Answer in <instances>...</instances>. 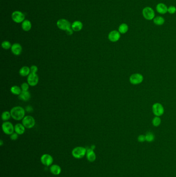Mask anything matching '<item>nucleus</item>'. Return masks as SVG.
Instances as JSON below:
<instances>
[{
    "label": "nucleus",
    "instance_id": "473e14b6",
    "mask_svg": "<svg viewBox=\"0 0 176 177\" xmlns=\"http://www.w3.org/2000/svg\"><path fill=\"white\" fill-rule=\"evenodd\" d=\"M18 134H17L16 133H12L10 135V139L12 140H16L18 138Z\"/></svg>",
    "mask_w": 176,
    "mask_h": 177
},
{
    "label": "nucleus",
    "instance_id": "c756f323",
    "mask_svg": "<svg viewBox=\"0 0 176 177\" xmlns=\"http://www.w3.org/2000/svg\"><path fill=\"white\" fill-rule=\"evenodd\" d=\"M176 12V7L174 6H170L168 7V12L170 14H174Z\"/></svg>",
    "mask_w": 176,
    "mask_h": 177
},
{
    "label": "nucleus",
    "instance_id": "dca6fc26",
    "mask_svg": "<svg viewBox=\"0 0 176 177\" xmlns=\"http://www.w3.org/2000/svg\"><path fill=\"white\" fill-rule=\"evenodd\" d=\"M83 27V23L80 21L76 20L74 21L71 24V28L74 32L80 31Z\"/></svg>",
    "mask_w": 176,
    "mask_h": 177
},
{
    "label": "nucleus",
    "instance_id": "6ab92c4d",
    "mask_svg": "<svg viewBox=\"0 0 176 177\" xmlns=\"http://www.w3.org/2000/svg\"><path fill=\"white\" fill-rule=\"evenodd\" d=\"M50 170L54 175H58L61 173V169L59 165L53 164L50 166Z\"/></svg>",
    "mask_w": 176,
    "mask_h": 177
},
{
    "label": "nucleus",
    "instance_id": "a211bd4d",
    "mask_svg": "<svg viewBox=\"0 0 176 177\" xmlns=\"http://www.w3.org/2000/svg\"><path fill=\"white\" fill-rule=\"evenodd\" d=\"M25 131V128L22 124L17 123L14 126V132L18 135H22Z\"/></svg>",
    "mask_w": 176,
    "mask_h": 177
},
{
    "label": "nucleus",
    "instance_id": "c85d7f7f",
    "mask_svg": "<svg viewBox=\"0 0 176 177\" xmlns=\"http://www.w3.org/2000/svg\"><path fill=\"white\" fill-rule=\"evenodd\" d=\"M30 85L27 83H23L21 86V88L22 89V91H28L29 89Z\"/></svg>",
    "mask_w": 176,
    "mask_h": 177
},
{
    "label": "nucleus",
    "instance_id": "f704fd0d",
    "mask_svg": "<svg viewBox=\"0 0 176 177\" xmlns=\"http://www.w3.org/2000/svg\"><path fill=\"white\" fill-rule=\"evenodd\" d=\"M66 34L68 35H71L73 34V33H74V30L72 29L71 28H70V29H68L67 30V31H66Z\"/></svg>",
    "mask_w": 176,
    "mask_h": 177
},
{
    "label": "nucleus",
    "instance_id": "1a4fd4ad",
    "mask_svg": "<svg viewBox=\"0 0 176 177\" xmlns=\"http://www.w3.org/2000/svg\"><path fill=\"white\" fill-rule=\"evenodd\" d=\"M129 81L132 85H139L143 81V76L139 73L133 74L130 77Z\"/></svg>",
    "mask_w": 176,
    "mask_h": 177
},
{
    "label": "nucleus",
    "instance_id": "423d86ee",
    "mask_svg": "<svg viewBox=\"0 0 176 177\" xmlns=\"http://www.w3.org/2000/svg\"><path fill=\"white\" fill-rule=\"evenodd\" d=\"M56 25L58 29L63 31H66L67 30L71 28V24L69 21L65 19H59L57 21Z\"/></svg>",
    "mask_w": 176,
    "mask_h": 177
},
{
    "label": "nucleus",
    "instance_id": "72a5a7b5",
    "mask_svg": "<svg viewBox=\"0 0 176 177\" xmlns=\"http://www.w3.org/2000/svg\"><path fill=\"white\" fill-rule=\"evenodd\" d=\"M25 111H27V112H31L33 111V107H32L31 106H27L25 108Z\"/></svg>",
    "mask_w": 176,
    "mask_h": 177
},
{
    "label": "nucleus",
    "instance_id": "2eb2a0df",
    "mask_svg": "<svg viewBox=\"0 0 176 177\" xmlns=\"http://www.w3.org/2000/svg\"><path fill=\"white\" fill-rule=\"evenodd\" d=\"M156 10L160 14L164 15L168 12V7L166 4L160 3L156 6Z\"/></svg>",
    "mask_w": 176,
    "mask_h": 177
},
{
    "label": "nucleus",
    "instance_id": "39448f33",
    "mask_svg": "<svg viewBox=\"0 0 176 177\" xmlns=\"http://www.w3.org/2000/svg\"><path fill=\"white\" fill-rule=\"evenodd\" d=\"M12 21L17 23H20L25 20V15L21 11L16 10L12 14Z\"/></svg>",
    "mask_w": 176,
    "mask_h": 177
},
{
    "label": "nucleus",
    "instance_id": "c9c22d12",
    "mask_svg": "<svg viewBox=\"0 0 176 177\" xmlns=\"http://www.w3.org/2000/svg\"><path fill=\"white\" fill-rule=\"evenodd\" d=\"M3 144V140H0V145L2 146V145Z\"/></svg>",
    "mask_w": 176,
    "mask_h": 177
},
{
    "label": "nucleus",
    "instance_id": "4be33fe9",
    "mask_svg": "<svg viewBox=\"0 0 176 177\" xmlns=\"http://www.w3.org/2000/svg\"><path fill=\"white\" fill-rule=\"evenodd\" d=\"M129 30V27L126 23H121L118 28V31L119 33L122 34H124L125 33H127Z\"/></svg>",
    "mask_w": 176,
    "mask_h": 177
},
{
    "label": "nucleus",
    "instance_id": "f03ea898",
    "mask_svg": "<svg viewBox=\"0 0 176 177\" xmlns=\"http://www.w3.org/2000/svg\"><path fill=\"white\" fill-rule=\"evenodd\" d=\"M86 148L82 147H76L72 151V156L77 159H82L86 155Z\"/></svg>",
    "mask_w": 176,
    "mask_h": 177
},
{
    "label": "nucleus",
    "instance_id": "0eeeda50",
    "mask_svg": "<svg viewBox=\"0 0 176 177\" xmlns=\"http://www.w3.org/2000/svg\"><path fill=\"white\" fill-rule=\"evenodd\" d=\"M35 119L32 116L27 115L23 119L22 124L25 126V128L30 129L35 126Z\"/></svg>",
    "mask_w": 176,
    "mask_h": 177
},
{
    "label": "nucleus",
    "instance_id": "9d476101",
    "mask_svg": "<svg viewBox=\"0 0 176 177\" xmlns=\"http://www.w3.org/2000/svg\"><path fill=\"white\" fill-rule=\"evenodd\" d=\"M27 81L30 86L35 87L37 86L39 82V77L37 74L31 73L27 76Z\"/></svg>",
    "mask_w": 176,
    "mask_h": 177
},
{
    "label": "nucleus",
    "instance_id": "4468645a",
    "mask_svg": "<svg viewBox=\"0 0 176 177\" xmlns=\"http://www.w3.org/2000/svg\"><path fill=\"white\" fill-rule=\"evenodd\" d=\"M86 158L90 162H94L96 159V155L94 153V150H92L90 147L86 148Z\"/></svg>",
    "mask_w": 176,
    "mask_h": 177
},
{
    "label": "nucleus",
    "instance_id": "9b49d317",
    "mask_svg": "<svg viewBox=\"0 0 176 177\" xmlns=\"http://www.w3.org/2000/svg\"><path fill=\"white\" fill-rule=\"evenodd\" d=\"M41 163L46 166H51L53 162V158L51 155L45 154L41 156L40 158Z\"/></svg>",
    "mask_w": 176,
    "mask_h": 177
},
{
    "label": "nucleus",
    "instance_id": "bb28decb",
    "mask_svg": "<svg viewBox=\"0 0 176 177\" xmlns=\"http://www.w3.org/2000/svg\"><path fill=\"white\" fill-rule=\"evenodd\" d=\"M152 124H153L154 126L158 127L161 123V119H160L159 117H157L156 116L152 119Z\"/></svg>",
    "mask_w": 176,
    "mask_h": 177
},
{
    "label": "nucleus",
    "instance_id": "a878e982",
    "mask_svg": "<svg viewBox=\"0 0 176 177\" xmlns=\"http://www.w3.org/2000/svg\"><path fill=\"white\" fill-rule=\"evenodd\" d=\"M146 141L148 142L154 141L155 139V136L152 132H148L145 135Z\"/></svg>",
    "mask_w": 176,
    "mask_h": 177
},
{
    "label": "nucleus",
    "instance_id": "2f4dec72",
    "mask_svg": "<svg viewBox=\"0 0 176 177\" xmlns=\"http://www.w3.org/2000/svg\"><path fill=\"white\" fill-rule=\"evenodd\" d=\"M30 70H31V73L37 74V71H38V67H37L36 65H32L30 67Z\"/></svg>",
    "mask_w": 176,
    "mask_h": 177
},
{
    "label": "nucleus",
    "instance_id": "f3484780",
    "mask_svg": "<svg viewBox=\"0 0 176 177\" xmlns=\"http://www.w3.org/2000/svg\"><path fill=\"white\" fill-rule=\"evenodd\" d=\"M31 95L29 91H22L20 94L19 95V99L24 102H27L31 99Z\"/></svg>",
    "mask_w": 176,
    "mask_h": 177
},
{
    "label": "nucleus",
    "instance_id": "6e6552de",
    "mask_svg": "<svg viewBox=\"0 0 176 177\" xmlns=\"http://www.w3.org/2000/svg\"><path fill=\"white\" fill-rule=\"evenodd\" d=\"M152 109L154 115L157 117H160L164 114V107L160 103H154V105H152Z\"/></svg>",
    "mask_w": 176,
    "mask_h": 177
},
{
    "label": "nucleus",
    "instance_id": "412c9836",
    "mask_svg": "<svg viewBox=\"0 0 176 177\" xmlns=\"http://www.w3.org/2000/svg\"><path fill=\"white\" fill-rule=\"evenodd\" d=\"M21 28L25 32L30 31L32 28V23L31 21L29 20H25L23 21L21 24Z\"/></svg>",
    "mask_w": 176,
    "mask_h": 177
},
{
    "label": "nucleus",
    "instance_id": "cd10ccee",
    "mask_svg": "<svg viewBox=\"0 0 176 177\" xmlns=\"http://www.w3.org/2000/svg\"><path fill=\"white\" fill-rule=\"evenodd\" d=\"M12 44L10 42L7 41H3L2 43V47L5 50H8L11 49L12 48Z\"/></svg>",
    "mask_w": 176,
    "mask_h": 177
},
{
    "label": "nucleus",
    "instance_id": "393cba45",
    "mask_svg": "<svg viewBox=\"0 0 176 177\" xmlns=\"http://www.w3.org/2000/svg\"><path fill=\"white\" fill-rule=\"evenodd\" d=\"M11 117H12V115H11V113L9 111H4L2 113L1 118H2V120L3 121H8Z\"/></svg>",
    "mask_w": 176,
    "mask_h": 177
},
{
    "label": "nucleus",
    "instance_id": "f8f14e48",
    "mask_svg": "<svg viewBox=\"0 0 176 177\" xmlns=\"http://www.w3.org/2000/svg\"><path fill=\"white\" fill-rule=\"evenodd\" d=\"M120 33L117 30H113L109 33L108 35V39L111 42H117L120 38Z\"/></svg>",
    "mask_w": 176,
    "mask_h": 177
},
{
    "label": "nucleus",
    "instance_id": "20e7f679",
    "mask_svg": "<svg viewBox=\"0 0 176 177\" xmlns=\"http://www.w3.org/2000/svg\"><path fill=\"white\" fill-rule=\"evenodd\" d=\"M2 128L5 134L9 135L14 133V126L10 122H4L2 124Z\"/></svg>",
    "mask_w": 176,
    "mask_h": 177
},
{
    "label": "nucleus",
    "instance_id": "7ed1b4c3",
    "mask_svg": "<svg viewBox=\"0 0 176 177\" xmlns=\"http://www.w3.org/2000/svg\"><path fill=\"white\" fill-rule=\"evenodd\" d=\"M142 14L144 18L147 20H154L155 18V12L153 8L147 6L143 8L142 10Z\"/></svg>",
    "mask_w": 176,
    "mask_h": 177
},
{
    "label": "nucleus",
    "instance_id": "b1692460",
    "mask_svg": "<svg viewBox=\"0 0 176 177\" xmlns=\"http://www.w3.org/2000/svg\"><path fill=\"white\" fill-rule=\"evenodd\" d=\"M22 89L20 87H19L18 86H14L11 87L10 88V92L13 94L16 95H19L22 92Z\"/></svg>",
    "mask_w": 176,
    "mask_h": 177
},
{
    "label": "nucleus",
    "instance_id": "5701e85b",
    "mask_svg": "<svg viewBox=\"0 0 176 177\" xmlns=\"http://www.w3.org/2000/svg\"><path fill=\"white\" fill-rule=\"evenodd\" d=\"M153 21L154 23L157 25H162L165 23V19L162 16L155 17Z\"/></svg>",
    "mask_w": 176,
    "mask_h": 177
},
{
    "label": "nucleus",
    "instance_id": "ddd939ff",
    "mask_svg": "<svg viewBox=\"0 0 176 177\" xmlns=\"http://www.w3.org/2000/svg\"><path fill=\"white\" fill-rule=\"evenodd\" d=\"M11 51L15 56H19L22 52V47L20 44L14 43L12 46Z\"/></svg>",
    "mask_w": 176,
    "mask_h": 177
},
{
    "label": "nucleus",
    "instance_id": "f257e3e1",
    "mask_svg": "<svg viewBox=\"0 0 176 177\" xmlns=\"http://www.w3.org/2000/svg\"><path fill=\"white\" fill-rule=\"evenodd\" d=\"M10 112L12 119L16 121L22 120L25 117V110L21 106L13 107Z\"/></svg>",
    "mask_w": 176,
    "mask_h": 177
},
{
    "label": "nucleus",
    "instance_id": "7c9ffc66",
    "mask_svg": "<svg viewBox=\"0 0 176 177\" xmlns=\"http://www.w3.org/2000/svg\"><path fill=\"white\" fill-rule=\"evenodd\" d=\"M137 140L139 142H144L146 141L145 135H140L137 137Z\"/></svg>",
    "mask_w": 176,
    "mask_h": 177
},
{
    "label": "nucleus",
    "instance_id": "aec40b11",
    "mask_svg": "<svg viewBox=\"0 0 176 177\" xmlns=\"http://www.w3.org/2000/svg\"><path fill=\"white\" fill-rule=\"evenodd\" d=\"M30 74H31L30 67H29L28 66H23L19 70V74L22 77L28 76Z\"/></svg>",
    "mask_w": 176,
    "mask_h": 177
}]
</instances>
